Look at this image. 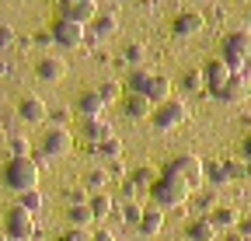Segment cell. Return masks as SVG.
I'll return each instance as SVG.
<instances>
[{
	"instance_id": "ab89813d",
	"label": "cell",
	"mask_w": 251,
	"mask_h": 241,
	"mask_svg": "<svg viewBox=\"0 0 251 241\" xmlns=\"http://www.w3.org/2000/svg\"><path fill=\"white\" fill-rule=\"evenodd\" d=\"M67 199H70V206H80V203H87V192L84 189H70Z\"/></svg>"
},
{
	"instance_id": "d590c367",
	"label": "cell",
	"mask_w": 251,
	"mask_h": 241,
	"mask_svg": "<svg viewBox=\"0 0 251 241\" xmlns=\"http://www.w3.org/2000/svg\"><path fill=\"white\" fill-rule=\"evenodd\" d=\"M196 206L202 210V217H209L213 210H216V196L213 192H202V196H196Z\"/></svg>"
},
{
	"instance_id": "484cf974",
	"label": "cell",
	"mask_w": 251,
	"mask_h": 241,
	"mask_svg": "<svg viewBox=\"0 0 251 241\" xmlns=\"http://www.w3.org/2000/svg\"><path fill=\"white\" fill-rule=\"evenodd\" d=\"M67 220H70V227H91L94 224V214H91L87 203H80V206H70L67 210Z\"/></svg>"
},
{
	"instance_id": "e575fe53",
	"label": "cell",
	"mask_w": 251,
	"mask_h": 241,
	"mask_svg": "<svg viewBox=\"0 0 251 241\" xmlns=\"http://www.w3.org/2000/svg\"><path fill=\"white\" fill-rule=\"evenodd\" d=\"M143 56H147V49L140 46V42H133V46H126V53H122V59H126V63H143Z\"/></svg>"
},
{
	"instance_id": "8992f818",
	"label": "cell",
	"mask_w": 251,
	"mask_h": 241,
	"mask_svg": "<svg viewBox=\"0 0 251 241\" xmlns=\"http://www.w3.org/2000/svg\"><path fill=\"white\" fill-rule=\"evenodd\" d=\"M185 119H188V105H185V102H178V98H168V102H161V105H153V112H150L153 130H161V133L178 130Z\"/></svg>"
},
{
	"instance_id": "30bf717a",
	"label": "cell",
	"mask_w": 251,
	"mask_h": 241,
	"mask_svg": "<svg viewBox=\"0 0 251 241\" xmlns=\"http://www.w3.org/2000/svg\"><path fill=\"white\" fill-rule=\"evenodd\" d=\"M59 18L77 21V25H91L98 18V4L94 0H59Z\"/></svg>"
},
{
	"instance_id": "1f68e13d",
	"label": "cell",
	"mask_w": 251,
	"mask_h": 241,
	"mask_svg": "<svg viewBox=\"0 0 251 241\" xmlns=\"http://www.w3.org/2000/svg\"><path fill=\"white\" fill-rule=\"evenodd\" d=\"M129 182H133L136 189H147V192H150V186L157 182V178H153V171H150V168H136V171H133V178H129Z\"/></svg>"
},
{
	"instance_id": "cb8c5ba5",
	"label": "cell",
	"mask_w": 251,
	"mask_h": 241,
	"mask_svg": "<svg viewBox=\"0 0 251 241\" xmlns=\"http://www.w3.org/2000/svg\"><path fill=\"white\" fill-rule=\"evenodd\" d=\"M206 182H209V186H227V182H234V178H230V161H209V164H206Z\"/></svg>"
},
{
	"instance_id": "ee69618b",
	"label": "cell",
	"mask_w": 251,
	"mask_h": 241,
	"mask_svg": "<svg viewBox=\"0 0 251 241\" xmlns=\"http://www.w3.org/2000/svg\"><path fill=\"white\" fill-rule=\"evenodd\" d=\"M224 241H244V234L234 227V231H227V238H224Z\"/></svg>"
},
{
	"instance_id": "7402d4cb",
	"label": "cell",
	"mask_w": 251,
	"mask_h": 241,
	"mask_svg": "<svg viewBox=\"0 0 251 241\" xmlns=\"http://www.w3.org/2000/svg\"><path fill=\"white\" fill-rule=\"evenodd\" d=\"M87 206H91L94 220H105V217H112V214H115V203H112V196H108V192H91Z\"/></svg>"
},
{
	"instance_id": "f907efd6",
	"label": "cell",
	"mask_w": 251,
	"mask_h": 241,
	"mask_svg": "<svg viewBox=\"0 0 251 241\" xmlns=\"http://www.w3.org/2000/svg\"><path fill=\"white\" fill-rule=\"evenodd\" d=\"M94 4H98V0H94Z\"/></svg>"
},
{
	"instance_id": "7dc6e473",
	"label": "cell",
	"mask_w": 251,
	"mask_h": 241,
	"mask_svg": "<svg viewBox=\"0 0 251 241\" xmlns=\"http://www.w3.org/2000/svg\"><path fill=\"white\" fill-rule=\"evenodd\" d=\"M0 241H11V238H7V234H0Z\"/></svg>"
},
{
	"instance_id": "603a6c76",
	"label": "cell",
	"mask_w": 251,
	"mask_h": 241,
	"mask_svg": "<svg viewBox=\"0 0 251 241\" xmlns=\"http://www.w3.org/2000/svg\"><path fill=\"white\" fill-rule=\"evenodd\" d=\"M237 210H230V206H216L213 214H209V224L216 227V231H234L237 227Z\"/></svg>"
},
{
	"instance_id": "6da1fadb",
	"label": "cell",
	"mask_w": 251,
	"mask_h": 241,
	"mask_svg": "<svg viewBox=\"0 0 251 241\" xmlns=\"http://www.w3.org/2000/svg\"><path fill=\"white\" fill-rule=\"evenodd\" d=\"M220 59H224L234 74L251 77V32L248 28H237V32H230L224 39V56Z\"/></svg>"
},
{
	"instance_id": "f546056e",
	"label": "cell",
	"mask_w": 251,
	"mask_h": 241,
	"mask_svg": "<svg viewBox=\"0 0 251 241\" xmlns=\"http://www.w3.org/2000/svg\"><path fill=\"white\" fill-rule=\"evenodd\" d=\"M42 203H46V199H42V192H39V189H31V192H21V203H18V206H25L28 214H39Z\"/></svg>"
},
{
	"instance_id": "2e32d148",
	"label": "cell",
	"mask_w": 251,
	"mask_h": 241,
	"mask_svg": "<svg viewBox=\"0 0 251 241\" xmlns=\"http://www.w3.org/2000/svg\"><path fill=\"white\" fill-rule=\"evenodd\" d=\"M18 115L25 119V123L39 126V123H46V119H49V108H46V102H42V98L28 95V98H21V105H18Z\"/></svg>"
},
{
	"instance_id": "5b68a950",
	"label": "cell",
	"mask_w": 251,
	"mask_h": 241,
	"mask_svg": "<svg viewBox=\"0 0 251 241\" xmlns=\"http://www.w3.org/2000/svg\"><path fill=\"white\" fill-rule=\"evenodd\" d=\"M164 175H175V178H181V182H185L188 189L196 192V189L206 182V161H199L196 154H178L175 161H168Z\"/></svg>"
},
{
	"instance_id": "4dcf8cb0",
	"label": "cell",
	"mask_w": 251,
	"mask_h": 241,
	"mask_svg": "<svg viewBox=\"0 0 251 241\" xmlns=\"http://www.w3.org/2000/svg\"><path fill=\"white\" fill-rule=\"evenodd\" d=\"M98 95H101V102H105V105H112V102H119V98H122V87H119V80H105V84L98 87Z\"/></svg>"
},
{
	"instance_id": "e0dca14e",
	"label": "cell",
	"mask_w": 251,
	"mask_h": 241,
	"mask_svg": "<svg viewBox=\"0 0 251 241\" xmlns=\"http://www.w3.org/2000/svg\"><path fill=\"white\" fill-rule=\"evenodd\" d=\"M136 227H140V234H143V238H157V234H161V227H164V210H157V206H147Z\"/></svg>"
},
{
	"instance_id": "d6a6232c",
	"label": "cell",
	"mask_w": 251,
	"mask_h": 241,
	"mask_svg": "<svg viewBox=\"0 0 251 241\" xmlns=\"http://www.w3.org/2000/svg\"><path fill=\"white\" fill-rule=\"evenodd\" d=\"M119 217H122L126 224H133V227H136V224H140V217H143V206H140V203H126V206L119 210Z\"/></svg>"
},
{
	"instance_id": "5bb4252c",
	"label": "cell",
	"mask_w": 251,
	"mask_h": 241,
	"mask_svg": "<svg viewBox=\"0 0 251 241\" xmlns=\"http://www.w3.org/2000/svg\"><path fill=\"white\" fill-rule=\"evenodd\" d=\"M202 28H206V18H202L199 11H185V14H178V18L171 21L175 39H196Z\"/></svg>"
},
{
	"instance_id": "8fae6325",
	"label": "cell",
	"mask_w": 251,
	"mask_h": 241,
	"mask_svg": "<svg viewBox=\"0 0 251 241\" xmlns=\"http://www.w3.org/2000/svg\"><path fill=\"white\" fill-rule=\"evenodd\" d=\"M35 77H39V80H46V84H59L63 77H67V59L56 56V53L39 56V63H35Z\"/></svg>"
},
{
	"instance_id": "d6986e66",
	"label": "cell",
	"mask_w": 251,
	"mask_h": 241,
	"mask_svg": "<svg viewBox=\"0 0 251 241\" xmlns=\"http://www.w3.org/2000/svg\"><path fill=\"white\" fill-rule=\"evenodd\" d=\"M87 150H91L94 158L119 161V158H122V140H119V136H108V140H101V143H87Z\"/></svg>"
},
{
	"instance_id": "c3c4849f",
	"label": "cell",
	"mask_w": 251,
	"mask_h": 241,
	"mask_svg": "<svg viewBox=\"0 0 251 241\" xmlns=\"http://www.w3.org/2000/svg\"><path fill=\"white\" fill-rule=\"evenodd\" d=\"M248 25H251V7H248Z\"/></svg>"
},
{
	"instance_id": "d4e9b609",
	"label": "cell",
	"mask_w": 251,
	"mask_h": 241,
	"mask_svg": "<svg viewBox=\"0 0 251 241\" xmlns=\"http://www.w3.org/2000/svg\"><path fill=\"white\" fill-rule=\"evenodd\" d=\"M150 112H153L150 98H143V95H133V91H129V98H126V115H129V119H150Z\"/></svg>"
},
{
	"instance_id": "60d3db41",
	"label": "cell",
	"mask_w": 251,
	"mask_h": 241,
	"mask_svg": "<svg viewBox=\"0 0 251 241\" xmlns=\"http://www.w3.org/2000/svg\"><path fill=\"white\" fill-rule=\"evenodd\" d=\"M237 231L244 234V241H251V217H244V220H237Z\"/></svg>"
},
{
	"instance_id": "ac0fdd59",
	"label": "cell",
	"mask_w": 251,
	"mask_h": 241,
	"mask_svg": "<svg viewBox=\"0 0 251 241\" xmlns=\"http://www.w3.org/2000/svg\"><path fill=\"white\" fill-rule=\"evenodd\" d=\"M105 108H108V105L101 102V95H98V91H87V95H80V98H77V112H80L84 119H101V115H105Z\"/></svg>"
},
{
	"instance_id": "9c48e42d",
	"label": "cell",
	"mask_w": 251,
	"mask_h": 241,
	"mask_svg": "<svg viewBox=\"0 0 251 241\" xmlns=\"http://www.w3.org/2000/svg\"><path fill=\"white\" fill-rule=\"evenodd\" d=\"M84 39H87L84 25L67 21V18H56V25H52V42H56L59 49H80Z\"/></svg>"
},
{
	"instance_id": "bcb514c9",
	"label": "cell",
	"mask_w": 251,
	"mask_h": 241,
	"mask_svg": "<svg viewBox=\"0 0 251 241\" xmlns=\"http://www.w3.org/2000/svg\"><path fill=\"white\" fill-rule=\"evenodd\" d=\"M7 70H11V67H7V59H4V56H0V77H4Z\"/></svg>"
},
{
	"instance_id": "836d02e7",
	"label": "cell",
	"mask_w": 251,
	"mask_h": 241,
	"mask_svg": "<svg viewBox=\"0 0 251 241\" xmlns=\"http://www.w3.org/2000/svg\"><path fill=\"white\" fill-rule=\"evenodd\" d=\"M230 178H237V182H251V161H230Z\"/></svg>"
},
{
	"instance_id": "83f0119b",
	"label": "cell",
	"mask_w": 251,
	"mask_h": 241,
	"mask_svg": "<svg viewBox=\"0 0 251 241\" xmlns=\"http://www.w3.org/2000/svg\"><path fill=\"white\" fill-rule=\"evenodd\" d=\"M7 150H11V158H31V140L28 136H7Z\"/></svg>"
},
{
	"instance_id": "74e56055",
	"label": "cell",
	"mask_w": 251,
	"mask_h": 241,
	"mask_svg": "<svg viewBox=\"0 0 251 241\" xmlns=\"http://www.w3.org/2000/svg\"><path fill=\"white\" fill-rule=\"evenodd\" d=\"M11 42H14V28L11 25H0V53H4Z\"/></svg>"
},
{
	"instance_id": "44dd1931",
	"label": "cell",
	"mask_w": 251,
	"mask_h": 241,
	"mask_svg": "<svg viewBox=\"0 0 251 241\" xmlns=\"http://www.w3.org/2000/svg\"><path fill=\"white\" fill-rule=\"evenodd\" d=\"M108 136H115V133H112V126L105 123V119H84V140L87 143H101Z\"/></svg>"
},
{
	"instance_id": "f1b7e54d",
	"label": "cell",
	"mask_w": 251,
	"mask_h": 241,
	"mask_svg": "<svg viewBox=\"0 0 251 241\" xmlns=\"http://www.w3.org/2000/svg\"><path fill=\"white\" fill-rule=\"evenodd\" d=\"M181 84H185V91H206V77H202V70H188L185 77H181Z\"/></svg>"
},
{
	"instance_id": "3957f363",
	"label": "cell",
	"mask_w": 251,
	"mask_h": 241,
	"mask_svg": "<svg viewBox=\"0 0 251 241\" xmlns=\"http://www.w3.org/2000/svg\"><path fill=\"white\" fill-rule=\"evenodd\" d=\"M4 186L14 189L18 196L39 189V161L35 158H11L4 164Z\"/></svg>"
},
{
	"instance_id": "52a82bcc",
	"label": "cell",
	"mask_w": 251,
	"mask_h": 241,
	"mask_svg": "<svg viewBox=\"0 0 251 241\" xmlns=\"http://www.w3.org/2000/svg\"><path fill=\"white\" fill-rule=\"evenodd\" d=\"M74 150V136L67 126H52L46 136H42V147H39V154L35 161H56V158H67Z\"/></svg>"
},
{
	"instance_id": "7c38bea8",
	"label": "cell",
	"mask_w": 251,
	"mask_h": 241,
	"mask_svg": "<svg viewBox=\"0 0 251 241\" xmlns=\"http://www.w3.org/2000/svg\"><path fill=\"white\" fill-rule=\"evenodd\" d=\"M213 98H216V102H227V105H241V102H248V98H251V77L234 74V77L227 80V87H224V91H216Z\"/></svg>"
},
{
	"instance_id": "f6af8a7d",
	"label": "cell",
	"mask_w": 251,
	"mask_h": 241,
	"mask_svg": "<svg viewBox=\"0 0 251 241\" xmlns=\"http://www.w3.org/2000/svg\"><path fill=\"white\" fill-rule=\"evenodd\" d=\"M244 161H251V133L244 136Z\"/></svg>"
},
{
	"instance_id": "681fc988",
	"label": "cell",
	"mask_w": 251,
	"mask_h": 241,
	"mask_svg": "<svg viewBox=\"0 0 251 241\" xmlns=\"http://www.w3.org/2000/svg\"><path fill=\"white\" fill-rule=\"evenodd\" d=\"M199 4H206V0H199Z\"/></svg>"
},
{
	"instance_id": "9a60e30c",
	"label": "cell",
	"mask_w": 251,
	"mask_h": 241,
	"mask_svg": "<svg viewBox=\"0 0 251 241\" xmlns=\"http://www.w3.org/2000/svg\"><path fill=\"white\" fill-rule=\"evenodd\" d=\"M115 32H119V18H115V14H98V18L91 21V32H87L84 42H91V46H94V42H105V39H112Z\"/></svg>"
},
{
	"instance_id": "b9f144b4",
	"label": "cell",
	"mask_w": 251,
	"mask_h": 241,
	"mask_svg": "<svg viewBox=\"0 0 251 241\" xmlns=\"http://www.w3.org/2000/svg\"><path fill=\"white\" fill-rule=\"evenodd\" d=\"M91 241H115V234H112V231H94Z\"/></svg>"
},
{
	"instance_id": "ffe728a7",
	"label": "cell",
	"mask_w": 251,
	"mask_h": 241,
	"mask_svg": "<svg viewBox=\"0 0 251 241\" xmlns=\"http://www.w3.org/2000/svg\"><path fill=\"white\" fill-rule=\"evenodd\" d=\"M185 234H188V241H216V227L209 224V217H196V220H188Z\"/></svg>"
},
{
	"instance_id": "7a4b0ae2",
	"label": "cell",
	"mask_w": 251,
	"mask_h": 241,
	"mask_svg": "<svg viewBox=\"0 0 251 241\" xmlns=\"http://www.w3.org/2000/svg\"><path fill=\"white\" fill-rule=\"evenodd\" d=\"M188 196H192V189H188L181 178H175V175H161L150 186V199H153L157 210H181L188 203Z\"/></svg>"
},
{
	"instance_id": "277c9868",
	"label": "cell",
	"mask_w": 251,
	"mask_h": 241,
	"mask_svg": "<svg viewBox=\"0 0 251 241\" xmlns=\"http://www.w3.org/2000/svg\"><path fill=\"white\" fill-rule=\"evenodd\" d=\"M129 91L150 98V105H161L171 98V80L161 74H150V70H133L129 74Z\"/></svg>"
},
{
	"instance_id": "f35d334b",
	"label": "cell",
	"mask_w": 251,
	"mask_h": 241,
	"mask_svg": "<svg viewBox=\"0 0 251 241\" xmlns=\"http://www.w3.org/2000/svg\"><path fill=\"white\" fill-rule=\"evenodd\" d=\"M49 119H52V126H67V123H70V112H67V108H52Z\"/></svg>"
},
{
	"instance_id": "ba28073f",
	"label": "cell",
	"mask_w": 251,
	"mask_h": 241,
	"mask_svg": "<svg viewBox=\"0 0 251 241\" xmlns=\"http://www.w3.org/2000/svg\"><path fill=\"white\" fill-rule=\"evenodd\" d=\"M4 234L11 241H28L35 234V214H28L25 206H11L4 214Z\"/></svg>"
},
{
	"instance_id": "7bdbcfd3",
	"label": "cell",
	"mask_w": 251,
	"mask_h": 241,
	"mask_svg": "<svg viewBox=\"0 0 251 241\" xmlns=\"http://www.w3.org/2000/svg\"><path fill=\"white\" fill-rule=\"evenodd\" d=\"M35 42H39V46H49V42H52V32H39Z\"/></svg>"
},
{
	"instance_id": "8d00e7d4",
	"label": "cell",
	"mask_w": 251,
	"mask_h": 241,
	"mask_svg": "<svg viewBox=\"0 0 251 241\" xmlns=\"http://www.w3.org/2000/svg\"><path fill=\"white\" fill-rule=\"evenodd\" d=\"M59 241H91V231H87V227H70Z\"/></svg>"
},
{
	"instance_id": "4fadbf2b",
	"label": "cell",
	"mask_w": 251,
	"mask_h": 241,
	"mask_svg": "<svg viewBox=\"0 0 251 241\" xmlns=\"http://www.w3.org/2000/svg\"><path fill=\"white\" fill-rule=\"evenodd\" d=\"M202 77H206V91L216 95V91H224V87H227V80L234 77V70L224 63V59H209V63L202 67Z\"/></svg>"
},
{
	"instance_id": "4316f807",
	"label": "cell",
	"mask_w": 251,
	"mask_h": 241,
	"mask_svg": "<svg viewBox=\"0 0 251 241\" xmlns=\"http://www.w3.org/2000/svg\"><path fill=\"white\" fill-rule=\"evenodd\" d=\"M108 178H112V175H108L105 168H91V171H87V189H91V192H105Z\"/></svg>"
}]
</instances>
